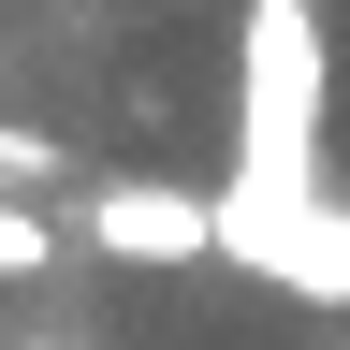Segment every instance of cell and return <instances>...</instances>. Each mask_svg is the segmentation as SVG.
Here are the masks:
<instances>
[{
  "instance_id": "obj_1",
  "label": "cell",
  "mask_w": 350,
  "mask_h": 350,
  "mask_svg": "<svg viewBox=\"0 0 350 350\" xmlns=\"http://www.w3.org/2000/svg\"><path fill=\"white\" fill-rule=\"evenodd\" d=\"M321 103H336L321 0H248L234 29V175L248 190H321Z\"/></svg>"
},
{
  "instance_id": "obj_3",
  "label": "cell",
  "mask_w": 350,
  "mask_h": 350,
  "mask_svg": "<svg viewBox=\"0 0 350 350\" xmlns=\"http://www.w3.org/2000/svg\"><path fill=\"white\" fill-rule=\"evenodd\" d=\"M88 248L131 262V278L219 262V190H175V175H103V190H88Z\"/></svg>"
},
{
  "instance_id": "obj_4",
  "label": "cell",
  "mask_w": 350,
  "mask_h": 350,
  "mask_svg": "<svg viewBox=\"0 0 350 350\" xmlns=\"http://www.w3.org/2000/svg\"><path fill=\"white\" fill-rule=\"evenodd\" d=\"M44 262H59V234H44V219H29L15 190H0V292H29V278H44Z\"/></svg>"
},
{
  "instance_id": "obj_5",
  "label": "cell",
  "mask_w": 350,
  "mask_h": 350,
  "mask_svg": "<svg viewBox=\"0 0 350 350\" xmlns=\"http://www.w3.org/2000/svg\"><path fill=\"white\" fill-rule=\"evenodd\" d=\"M44 175H59V146H44V131H0V190H15V204H29V190H44Z\"/></svg>"
},
{
  "instance_id": "obj_2",
  "label": "cell",
  "mask_w": 350,
  "mask_h": 350,
  "mask_svg": "<svg viewBox=\"0 0 350 350\" xmlns=\"http://www.w3.org/2000/svg\"><path fill=\"white\" fill-rule=\"evenodd\" d=\"M219 262H248L292 306H350V204L336 190H248V175H219Z\"/></svg>"
}]
</instances>
